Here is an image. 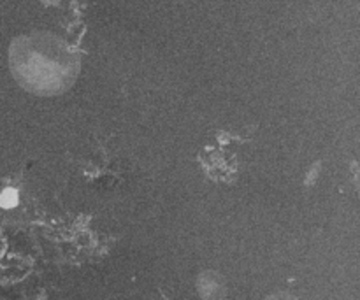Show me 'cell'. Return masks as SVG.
I'll return each instance as SVG.
<instances>
[{"mask_svg":"<svg viewBox=\"0 0 360 300\" xmlns=\"http://www.w3.org/2000/svg\"><path fill=\"white\" fill-rule=\"evenodd\" d=\"M9 62L18 83L34 93L67 90L79 70L76 53L46 32L18 37L11 46Z\"/></svg>","mask_w":360,"mask_h":300,"instance_id":"1","label":"cell"},{"mask_svg":"<svg viewBox=\"0 0 360 300\" xmlns=\"http://www.w3.org/2000/svg\"><path fill=\"white\" fill-rule=\"evenodd\" d=\"M16 204H18L16 190H13V188L4 190L2 195H0V206H2V207H14Z\"/></svg>","mask_w":360,"mask_h":300,"instance_id":"2","label":"cell"}]
</instances>
